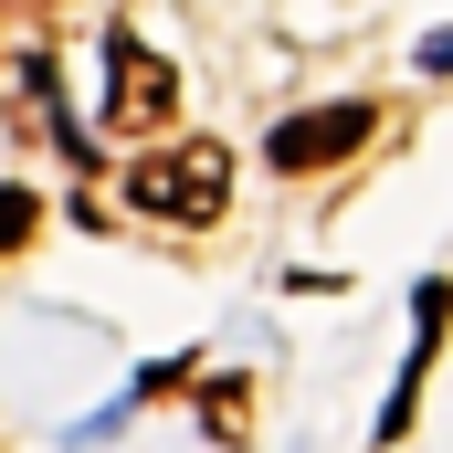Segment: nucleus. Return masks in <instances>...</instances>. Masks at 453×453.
Returning <instances> with one entry per match:
<instances>
[{"mask_svg": "<svg viewBox=\"0 0 453 453\" xmlns=\"http://www.w3.org/2000/svg\"><path fill=\"white\" fill-rule=\"evenodd\" d=\"M127 201H137L148 222H222L232 148L222 137H169V148H148V158L127 169Z\"/></svg>", "mask_w": 453, "mask_h": 453, "instance_id": "nucleus-1", "label": "nucleus"}, {"mask_svg": "<svg viewBox=\"0 0 453 453\" xmlns=\"http://www.w3.org/2000/svg\"><path fill=\"white\" fill-rule=\"evenodd\" d=\"M169 116H180V74H169V53H148L137 32H116V42H106V137H148V148H158Z\"/></svg>", "mask_w": 453, "mask_h": 453, "instance_id": "nucleus-2", "label": "nucleus"}, {"mask_svg": "<svg viewBox=\"0 0 453 453\" xmlns=\"http://www.w3.org/2000/svg\"><path fill=\"white\" fill-rule=\"evenodd\" d=\"M369 127H380L369 106H317V116H285V127L264 137V158H274L285 180H317V169L358 158V137H369Z\"/></svg>", "mask_w": 453, "mask_h": 453, "instance_id": "nucleus-3", "label": "nucleus"}, {"mask_svg": "<svg viewBox=\"0 0 453 453\" xmlns=\"http://www.w3.org/2000/svg\"><path fill=\"white\" fill-rule=\"evenodd\" d=\"M201 433H211V443H242V433H253V380H211V390H201Z\"/></svg>", "mask_w": 453, "mask_h": 453, "instance_id": "nucleus-4", "label": "nucleus"}, {"mask_svg": "<svg viewBox=\"0 0 453 453\" xmlns=\"http://www.w3.org/2000/svg\"><path fill=\"white\" fill-rule=\"evenodd\" d=\"M32 222H42V201L0 180V253H21V242H32Z\"/></svg>", "mask_w": 453, "mask_h": 453, "instance_id": "nucleus-5", "label": "nucleus"}, {"mask_svg": "<svg viewBox=\"0 0 453 453\" xmlns=\"http://www.w3.org/2000/svg\"><path fill=\"white\" fill-rule=\"evenodd\" d=\"M422 64H433V74H453V32H443V42H433V53H422Z\"/></svg>", "mask_w": 453, "mask_h": 453, "instance_id": "nucleus-6", "label": "nucleus"}]
</instances>
